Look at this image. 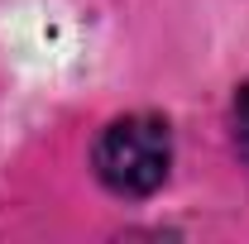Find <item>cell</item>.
Here are the masks:
<instances>
[{
  "label": "cell",
  "instance_id": "6da1fadb",
  "mask_svg": "<svg viewBox=\"0 0 249 244\" xmlns=\"http://www.w3.org/2000/svg\"><path fill=\"white\" fill-rule=\"evenodd\" d=\"M96 177L115 196H149L163 187L173 163V134L158 115H124L110 120L96 139Z\"/></svg>",
  "mask_w": 249,
  "mask_h": 244
},
{
  "label": "cell",
  "instance_id": "7a4b0ae2",
  "mask_svg": "<svg viewBox=\"0 0 249 244\" xmlns=\"http://www.w3.org/2000/svg\"><path fill=\"white\" fill-rule=\"evenodd\" d=\"M235 144H240V153L249 158V82L240 87V96H235Z\"/></svg>",
  "mask_w": 249,
  "mask_h": 244
}]
</instances>
